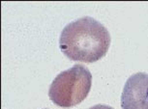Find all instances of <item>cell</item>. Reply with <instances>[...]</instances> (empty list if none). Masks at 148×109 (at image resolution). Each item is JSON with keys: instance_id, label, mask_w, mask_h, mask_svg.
<instances>
[{"instance_id": "obj_1", "label": "cell", "mask_w": 148, "mask_h": 109, "mask_svg": "<svg viewBox=\"0 0 148 109\" xmlns=\"http://www.w3.org/2000/svg\"><path fill=\"white\" fill-rule=\"evenodd\" d=\"M110 46L108 30L91 16H83L67 24L59 38L63 54L77 62L94 63L102 59Z\"/></svg>"}, {"instance_id": "obj_2", "label": "cell", "mask_w": 148, "mask_h": 109, "mask_svg": "<svg viewBox=\"0 0 148 109\" xmlns=\"http://www.w3.org/2000/svg\"><path fill=\"white\" fill-rule=\"evenodd\" d=\"M91 86V72L84 66L77 64L54 78L49 87V97L60 107H73L86 99Z\"/></svg>"}, {"instance_id": "obj_3", "label": "cell", "mask_w": 148, "mask_h": 109, "mask_svg": "<svg viewBox=\"0 0 148 109\" xmlns=\"http://www.w3.org/2000/svg\"><path fill=\"white\" fill-rule=\"evenodd\" d=\"M122 109H148V74L138 72L128 78L121 95Z\"/></svg>"}, {"instance_id": "obj_4", "label": "cell", "mask_w": 148, "mask_h": 109, "mask_svg": "<svg viewBox=\"0 0 148 109\" xmlns=\"http://www.w3.org/2000/svg\"><path fill=\"white\" fill-rule=\"evenodd\" d=\"M88 109H113V108L108 105H106V104H97V105L92 106V107L88 108Z\"/></svg>"}]
</instances>
